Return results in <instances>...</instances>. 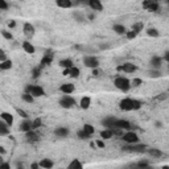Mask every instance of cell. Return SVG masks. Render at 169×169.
Returning <instances> with one entry per match:
<instances>
[{
    "label": "cell",
    "mask_w": 169,
    "mask_h": 169,
    "mask_svg": "<svg viewBox=\"0 0 169 169\" xmlns=\"http://www.w3.org/2000/svg\"><path fill=\"white\" fill-rule=\"evenodd\" d=\"M114 85L116 89H119L120 91H128L131 89V81L125 77H116L114 80Z\"/></svg>",
    "instance_id": "1"
},
{
    "label": "cell",
    "mask_w": 169,
    "mask_h": 169,
    "mask_svg": "<svg viewBox=\"0 0 169 169\" xmlns=\"http://www.w3.org/2000/svg\"><path fill=\"white\" fill-rule=\"evenodd\" d=\"M25 91L32 94L34 98H40V96L45 95V90L42 89L41 86H37V85H28L27 87H25Z\"/></svg>",
    "instance_id": "2"
},
{
    "label": "cell",
    "mask_w": 169,
    "mask_h": 169,
    "mask_svg": "<svg viewBox=\"0 0 169 169\" xmlns=\"http://www.w3.org/2000/svg\"><path fill=\"white\" fill-rule=\"evenodd\" d=\"M83 65L90 69H98L99 66V60L95 56H85L83 57Z\"/></svg>",
    "instance_id": "3"
},
{
    "label": "cell",
    "mask_w": 169,
    "mask_h": 169,
    "mask_svg": "<svg viewBox=\"0 0 169 169\" xmlns=\"http://www.w3.org/2000/svg\"><path fill=\"white\" fill-rule=\"evenodd\" d=\"M60 106L63 107V109H71V107L75 106V99L73 96H70L69 94L62 95L60 99Z\"/></svg>",
    "instance_id": "4"
},
{
    "label": "cell",
    "mask_w": 169,
    "mask_h": 169,
    "mask_svg": "<svg viewBox=\"0 0 169 169\" xmlns=\"http://www.w3.org/2000/svg\"><path fill=\"white\" fill-rule=\"evenodd\" d=\"M143 8L149 11V12H157L160 9L159 0H144L143 2Z\"/></svg>",
    "instance_id": "5"
},
{
    "label": "cell",
    "mask_w": 169,
    "mask_h": 169,
    "mask_svg": "<svg viewBox=\"0 0 169 169\" xmlns=\"http://www.w3.org/2000/svg\"><path fill=\"white\" fill-rule=\"evenodd\" d=\"M147 149H148V147L144 145V144H131V145H125L123 147V151L124 152H147Z\"/></svg>",
    "instance_id": "6"
},
{
    "label": "cell",
    "mask_w": 169,
    "mask_h": 169,
    "mask_svg": "<svg viewBox=\"0 0 169 169\" xmlns=\"http://www.w3.org/2000/svg\"><path fill=\"white\" fill-rule=\"evenodd\" d=\"M122 140L125 141L127 144H136V143H139V136L136 135L135 132L129 131V132H127V134H124L123 136H122Z\"/></svg>",
    "instance_id": "7"
},
{
    "label": "cell",
    "mask_w": 169,
    "mask_h": 169,
    "mask_svg": "<svg viewBox=\"0 0 169 169\" xmlns=\"http://www.w3.org/2000/svg\"><path fill=\"white\" fill-rule=\"evenodd\" d=\"M134 99H131V98H124V99H122L120 100V103H119V107H120V110H123V111H132L134 110Z\"/></svg>",
    "instance_id": "8"
},
{
    "label": "cell",
    "mask_w": 169,
    "mask_h": 169,
    "mask_svg": "<svg viewBox=\"0 0 169 169\" xmlns=\"http://www.w3.org/2000/svg\"><path fill=\"white\" fill-rule=\"evenodd\" d=\"M118 71H124V73H134V71L138 70V67H136V65L131 63V62H127V63H123L122 66H118L116 67Z\"/></svg>",
    "instance_id": "9"
},
{
    "label": "cell",
    "mask_w": 169,
    "mask_h": 169,
    "mask_svg": "<svg viewBox=\"0 0 169 169\" xmlns=\"http://www.w3.org/2000/svg\"><path fill=\"white\" fill-rule=\"evenodd\" d=\"M20 131L21 132H28L31 129H33V120H29V119H24L23 123H20Z\"/></svg>",
    "instance_id": "10"
},
{
    "label": "cell",
    "mask_w": 169,
    "mask_h": 169,
    "mask_svg": "<svg viewBox=\"0 0 169 169\" xmlns=\"http://www.w3.org/2000/svg\"><path fill=\"white\" fill-rule=\"evenodd\" d=\"M53 58H54V54H53L50 50H48V52L44 54V57H42L41 60V66H46V65H50L53 62Z\"/></svg>",
    "instance_id": "11"
},
{
    "label": "cell",
    "mask_w": 169,
    "mask_h": 169,
    "mask_svg": "<svg viewBox=\"0 0 169 169\" xmlns=\"http://www.w3.org/2000/svg\"><path fill=\"white\" fill-rule=\"evenodd\" d=\"M115 123H116V118L115 116H107L102 120V125L106 128H114Z\"/></svg>",
    "instance_id": "12"
},
{
    "label": "cell",
    "mask_w": 169,
    "mask_h": 169,
    "mask_svg": "<svg viewBox=\"0 0 169 169\" xmlns=\"http://www.w3.org/2000/svg\"><path fill=\"white\" fill-rule=\"evenodd\" d=\"M24 34L28 38H32L34 36V27L31 23H25L24 24Z\"/></svg>",
    "instance_id": "13"
},
{
    "label": "cell",
    "mask_w": 169,
    "mask_h": 169,
    "mask_svg": "<svg viewBox=\"0 0 169 169\" xmlns=\"http://www.w3.org/2000/svg\"><path fill=\"white\" fill-rule=\"evenodd\" d=\"M89 7L93 11H98V12L103 11V4L100 3V0H90V2H89Z\"/></svg>",
    "instance_id": "14"
},
{
    "label": "cell",
    "mask_w": 169,
    "mask_h": 169,
    "mask_svg": "<svg viewBox=\"0 0 169 169\" xmlns=\"http://www.w3.org/2000/svg\"><path fill=\"white\" fill-rule=\"evenodd\" d=\"M0 118H2V120H4L5 123L9 125V127H12V124H13V116H12V114L3 111V112L0 114Z\"/></svg>",
    "instance_id": "15"
},
{
    "label": "cell",
    "mask_w": 169,
    "mask_h": 169,
    "mask_svg": "<svg viewBox=\"0 0 169 169\" xmlns=\"http://www.w3.org/2000/svg\"><path fill=\"white\" fill-rule=\"evenodd\" d=\"M115 127L120 128V129H129L132 128L131 127V123L127 120H123V119H116V123H115Z\"/></svg>",
    "instance_id": "16"
},
{
    "label": "cell",
    "mask_w": 169,
    "mask_h": 169,
    "mask_svg": "<svg viewBox=\"0 0 169 169\" xmlns=\"http://www.w3.org/2000/svg\"><path fill=\"white\" fill-rule=\"evenodd\" d=\"M60 90L63 94H71V93H74L75 87H74V85H71V83H63L60 86Z\"/></svg>",
    "instance_id": "17"
},
{
    "label": "cell",
    "mask_w": 169,
    "mask_h": 169,
    "mask_svg": "<svg viewBox=\"0 0 169 169\" xmlns=\"http://www.w3.org/2000/svg\"><path fill=\"white\" fill-rule=\"evenodd\" d=\"M54 135L58 136V138H66L69 135V129L66 127H57L54 129Z\"/></svg>",
    "instance_id": "18"
},
{
    "label": "cell",
    "mask_w": 169,
    "mask_h": 169,
    "mask_svg": "<svg viewBox=\"0 0 169 169\" xmlns=\"http://www.w3.org/2000/svg\"><path fill=\"white\" fill-rule=\"evenodd\" d=\"M161 57H159V56H153L152 58H151V66L153 67V69H160V66H161Z\"/></svg>",
    "instance_id": "19"
},
{
    "label": "cell",
    "mask_w": 169,
    "mask_h": 169,
    "mask_svg": "<svg viewBox=\"0 0 169 169\" xmlns=\"http://www.w3.org/2000/svg\"><path fill=\"white\" fill-rule=\"evenodd\" d=\"M23 49L25 50V53H28V54H33V53L36 52L34 46L32 45V42H29V41H24L23 42Z\"/></svg>",
    "instance_id": "20"
},
{
    "label": "cell",
    "mask_w": 169,
    "mask_h": 169,
    "mask_svg": "<svg viewBox=\"0 0 169 169\" xmlns=\"http://www.w3.org/2000/svg\"><path fill=\"white\" fill-rule=\"evenodd\" d=\"M90 105H91V99H90V96H83L80 102L81 109H83V110L90 109Z\"/></svg>",
    "instance_id": "21"
},
{
    "label": "cell",
    "mask_w": 169,
    "mask_h": 169,
    "mask_svg": "<svg viewBox=\"0 0 169 169\" xmlns=\"http://www.w3.org/2000/svg\"><path fill=\"white\" fill-rule=\"evenodd\" d=\"M56 4L60 8H70L73 3H71V0H56Z\"/></svg>",
    "instance_id": "22"
},
{
    "label": "cell",
    "mask_w": 169,
    "mask_h": 169,
    "mask_svg": "<svg viewBox=\"0 0 169 169\" xmlns=\"http://www.w3.org/2000/svg\"><path fill=\"white\" fill-rule=\"evenodd\" d=\"M9 134V125L5 123L4 120L0 123V135L2 136H5V135H8Z\"/></svg>",
    "instance_id": "23"
},
{
    "label": "cell",
    "mask_w": 169,
    "mask_h": 169,
    "mask_svg": "<svg viewBox=\"0 0 169 169\" xmlns=\"http://www.w3.org/2000/svg\"><path fill=\"white\" fill-rule=\"evenodd\" d=\"M53 161L50 160V159H42L40 161V167L41 168H44V169H50V168H53Z\"/></svg>",
    "instance_id": "24"
},
{
    "label": "cell",
    "mask_w": 169,
    "mask_h": 169,
    "mask_svg": "<svg viewBox=\"0 0 169 169\" xmlns=\"http://www.w3.org/2000/svg\"><path fill=\"white\" fill-rule=\"evenodd\" d=\"M114 136V132L111 128H106L103 131H100V138L102 139H111Z\"/></svg>",
    "instance_id": "25"
},
{
    "label": "cell",
    "mask_w": 169,
    "mask_h": 169,
    "mask_svg": "<svg viewBox=\"0 0 169 169\" xmlns=\"http://www.w3.org/2000/svg\"><path fill=\"white\" fill-rule=\"evenodd\" d=\"M60 66L63 67V69H70V67H73V61L71 60H61L60 61Z\"/></svg>",
    "instance_id": "26"
},
{
    "label": "cell",
    "mask_w": 169,
    "mask_h": 169,
    "mask_svg": "<svg viewBox=\"0 0 169 169\" xmlns=\"http://www.w3.org/2000/svg\"><path fill=\"white\" fill-rule=\"evenodd\" d=\"M25 135H27V140H28V141H34V140H37V139H38L37 134H36L33 129H31V131L25 132Z\"/></svg>",
    "instance_id": "27"
},
{
    "label": "cell",
    "mask_w": 169,
    "mask_h": 169,
    "mask_svg": "<svg viewBox=\"0 0 169 169\" xmlns=\"http://www.w3.org/2000/svg\"><path fill=\"white\" fill-rule=\"evenodd\" d=\"M21 99H23L24 102H27V103H33L34 102V96L32 94H29V93H27V91L21 95Z\"/></svg>",
    "instance_id": "28"
},
{
    "label": "cell",
    "mask_w": 169,
    "mask_h": 169,
    "mask_svg": "<svg viewBox=\"0 0 169 169\" xmlns=\"http://www.w3.org/2000/svg\"><path fill=\"white\" fill-rule=\"evenodd\" d=\"M82 129H83V131L86 132V134H89L90 136H91V135L95 132V127H94V125H91V124H87V123H86V124H83V127H82Z\"/></svg>",
    "instance_id": "29"
},
{
    "label": "cell",
    "mask_w": 169,
    "mask_h": 169,
    "mask_svg": "<svg viewBox=\"0 0 169 169\" xmlns=\"http://www.w3.org/2000/svg\"><path fill=\"white\" fill-rule=\"evenodd\" d=\"M11 67H12V61L11 60H5L3 62H0V69L2 70H8Z\"/></svg>",
    "instance_id": "30"
},
{
    "label": "cell",
    "mask_w": 169,
    "mask_h": 169,
    "mask_svg": "<svg viewBox=\"0 0 169 169\" xmlns=\"http://www.w3.org/2000/svg\"><path fill=\"white\" fill-rule=\"evenodd\" d=\"M112 28H114V31L116 32L118 34H125L127 33V32H125V28L123 27V25H120V24H115Z\"/></svg>",
    "instance_id": "31"
},
{
    "label": "cell",
    "mask_w": 169,
    "mask_h": 169,
    "mask_svg": "<svg viewBox=\"0 0 169 169\" xmlns=\"http://www.w3.org/2000/svg\"><path fill=\"white\" fill-rule=\"evenodd\" d=\"M147 153L148 154H151V156H153V157H160L161 154V151H159V149H156V148H148L147 149Z\"/></svg>",
    "instance_id": "32"
},
{
    "label": "cell",
    "mask_w": 169,
    "mask_h": 169,
    "mask_svg": "<svg viewBox=\"0 0 169 169\" xmlns=\"http://www.w3.org/2000/svg\"><path fill=\"white\" fill-rule=\"evenodd\" d=\"M82 167H83V165H82V163H81V161L78 160V159H74V160L69 164V168H70V169H73V168H78V169H81Z\"/></svg>",
    "instance_id": "33"
},
{
    "label": "cell",
    "mask_w": 169,
    "mask_h": 169,
    "mask_svg": "<svg viewBox=\"0 0 169 169\" xmlns=\"http://www.w3.org/2000/svg\"><path fill=\"white\" fill-rule=\"evenodd\" d=\"M80 74H81V71H80V69L78 67H75V66H73V67H70V77H73V78H78L80 77Z\"/></svg>",
    "instance_id": "34"
},
{
    "label": "cell",
    "mask_w": 169,
    "mask_h": 169,
    "mask_svg": "<svg viewBox=\"0 0 169 169\" xmlns=\"http://www.w3.org/2000/svg\"><path fill=\"white\" fill-rule=\"evenodd\" d=\"M147 34L151 36V37H159L160 36L159 31L154 29V28H148V29H147Z\"/></svg>",
    "instance_id": "35"
},
{
    "label": "cell",
    "mask_w": 169,
    "mask_h": 169,
    "mask_svg": "<svg viewBox=\"0 0 169 169\" xmlns=\"http://www.w3.org/2000/svg\"><path fill=\"white\" fill-rule=\"evenodd\" d=\"M143 28H144V24H143L141 21H138V23H135V24H134L132 29H134L135 32H138V33H139V32H141V31H143Z\"/></svg>",
    "instance_id": "36"
},
{
    "label": "cell",
    "mask_w": 169,
    "mask_h": 169,
    "mask_svg": "<svg viewBox=\"0 0 169 169\" xmlns=\"http://www.w3.org/2000/svg\"><path fill=\"white\" fill-rule=\"evenodd\" d=\"M41 69H42L41 65H40V66H37V67H33V70H32V75H33V78H38V77H40Z\"/></svg>",
    "instance_id": "37"
},
{
    "label": "cell",
    "mask_w": 169,
    "mask_h": 169,
    "mask_svg": "<svg viewBox=\"0 0 169 169\" xmlns=\"http://www.w3.org/2000/svg\"><path fill=\"white\" fill-rule=\"evenodd\" d=\"M73 17L78 21V23H83V21H85V16L82 15L81 12H74L73 13Z\"/></svg>",
    "instance_id": "38"
},
{
    "label": "cell",
    "mask_w": 169,
    "mask_h": 169,
    "mask_svg": "<svg viewBox=\"0 0 169 169\" xmlns=\"http://www.w3.org/2000/svg\"><path fill=\"white\" fill-rule=\"evenodd\" d=\"M77 136H78V139H81V140H86V139H89V138H90V135H89V134H86L83 129L78 131V132H77Z\"/></svg>",
    "instance_id": "39"
},
{
    "label": "cell",
    "mask_w": 169,
    "mask_h": 169,
    "mask_svg": "<svg viewBox=\"0 0 169 169\" xmlns=\"http://www.w3.org/2000/svg\"><path fill=\"white\" fill-rule=\"evenodd\" d=\"M148 75L151 78H159V77H161V73H160L159 69H154V70H151L148 73Z\"/></svg>",
    "instance_id": "40"
},
{
    "label": "cell",
    "mask_w": 169,
    "mask_h": 169,
    "mask_svg": "<svg viewBox=\"0 0 169 169\" xmlns=\"http://www.w3.org/2000/svg\"><path fill=\"white\" fill-rule=\"evenodd\" d=\"M2 36L5 38V40H13L12 33H11V32H8V31H5V29H3V31H2Z\"/></svg>",
    "instance_id": "41"
},
{
    "label": "cell",
    "mask_w": 169,
    "mask_h": 169,
    "mask_svg": "<svg viewBox=\"0 0 169 169\" xmlns=\"http://www.w3.org/2000/svg\"><path fill=\"white\" fill-rule=\"evenodd\" d=\"M125 36H127V38H128V40H134V38L136 37V36H138V32H135L134 29H132V31L127 32V33H125Z\"/></svg>",
    "instance_id": "42"
},
{
    "label": "cell",
    "mask_w": 169,
    "mask_h": 169,
    "mask_svg": "<svg viewBox=\"0 0 169 169\" xmlns=\"http://www.w3.org/2000/svg\"><path fill=\"white\" fill-rule=\"evenodd\" d=\"M167 98H169V93L167 91V93H161L160 95H157L156 96V100H164V99H167Z\"/></svg>",
    "instance_id": "43"
},
{
    "label": "cell",
    "mask_w": 169,
    "mask_h": 169,
    "mask_svg": "<svg viewBox=\"0 0 169 169\" xmlns=\"http://www.w3.org/2000/svg\"><path fill=\"white\" fill-rule=\"evenodd\" d=\"M41 124H42V122H41L40 118L34 119V120H33V129H37L38 127H41Z\"/></svg>",
    "instance_id": "44"
},
{
    "label": "cell",
    "mask_w": 169,
    "mask_h": 169,
    "mask_svg": "<svg viewBox=\"0 0 169 169\" xmlns=\"http://www.w3.org/2000/svg\"><path fill=\"white\" fill-rule=\"evenodd\" d=\"M131 83H132V86H135V87H138V86H141L143 81L140 80V78H135V80H132V81H131Z\"/></svg>",
    "instance_id": "45"
},
{
    "label": "cell",
    "mask_w": 169,
    "mask_h": 169,
    "mask_svg": "<svg viewBox=\"0 0 169 169\" xmlns=\"http://www.w3.org/2000/svg\"><path fill=\"white\" fill-rule=\"evenodd\" d=\"M134 110H140L141 109V106H143V103L140 102V100H136V99H134Z\"/></svg>",
    "instance_id": "46"
},
{
    "label": "cell",
    "mask_w": 169,
    "mask_h": 169,
    "mask_svg": "<svg viewBox=\"0 0 169 169\" xmlns=\"http://www.w3.org/2000/svg\"><path fill=\"white\" fill-rule=\"evenodd\" d=\"M0 9H2V11H7V9H8V4H7L5 0H0Z\"/></svg>",
    "instance_id": "47"
},
{
    "label": "cell",
    "mask_w": 169,
    "mask_h": 169,
    "mask_svg": "<svg viewBox=\"0 0 169 169\" xmlns=\"http://www.w3.org/2000/svg\"><path fill=\"white\" fill-rule=\"evenodd\" d=\"M16 111H17V114L20 115L21 118H24V119H28V114L25 112V111H23V110H20V109H16Z\"/></svg>",
    "instance_id": "48"
},
{
    "label": "cell",
    "mask_w": 169,
    "mask_h": 169,
    "mask_svg": "<svg viewBox=\"0 0 169 169\" xmlns=\"http://www.w3.org/2000/svg\"><path fill=\"white\" fill-rule=\"evenodd\" d=\"M149 163H147V161H140V163L135 164V167H148Z\"/></svg>",
    "instance_id": "49"
},
{
    "label": "cell",
    "mask_w": 169,
    "mask_h": 169,
    "mask_svg": "<svg viewBox=\"0 0 169 169\" xmlns=\"http://www.w3.org/2000/svg\"><path fill=\"white\" fill-rule=\"evenodd\" d=\"M95 144L98 145L99 148H105V143H103L102 140H96V141H95Z\"/></svg>",
    "instance_id": "50"
},
{
    "label": "cell",
    "mask_w": 169,
    "mask_h": 169,
    "mask_svg": "<svg viewBox=\"0 0 169 169\" xmlns=\"http://www.w3.org/2000/svg\"><path fill=\"white\" fill-rule=\"evenodd\" d=\"M5 60H7V58H5V53L2 50V52H0V61L3 62V61H5Z\"/></svg>",
    "instance_id": "51"
},
{
    "label": "cell",
    "mask_w": 169,
    "mask_h": 169,
    "mask_svg": "<svg viewBox=\"0 0 169 169\" xmlns=\"http://www.w3.org/2000/svg\"><path fill=\"white\" fill-rule=\"evenodd\" d=\"M8 27H9V28H15V27H16V21H13V20L9 21V23H8Z\"/></svg>",
    "instance_id": "52"
},
{
    "label": "cell",
    "mask_w": 169,
    "mask_h": 169,
    "mask_svg": "<svg viewBox=\"0 0 169 169\" xmlns=\"http://www.w3.org/2000/svg\"><path fill=\"white\" fill-rule=\"evenodd\" d=\"M164 60L169 63V50H168V52H165V54H164Z\"/></svg>",
    "instance_id": "53"
},
{
    "label": "cell",
    "mask_w": 169,
    "mask_h": 169,
    "mask_svg": "<svg viewBox=\"0 0 169 169\" xmlns=\"http://www.w3.org/2000/svg\"><path fill=\"white\" fill-rule=\"evenodd\" d=\"M31 168L32 169H37V168H40V164H37V163H33L31 165Z\"/></svg>",
    "instance_id": "54"
},
{
    "label": "cell",
    "mask_w": 169,
    "mask_h": 169,
    "mask_svg": "<svg viewBox=\"0 0 169 169\" xmlns=\"http://www.w3.org/2000/svg\"><path fill=\"white\" fill-rule=\"evenodd\" d=\"M63 75H69L70 74V69H63Z\"/></svg>",
    "instance_id": "55"
},
{
    "label": "cell",
    "mask_w": 169,
    "mask_h": 169,
    "mask_svg": "<svg viewBox=\"0 0 169 169\" xmlns=\"http://www.w3.org/2000/svg\"><path fill=\"white\" fill-rule=\"evenodd\" d=\"M0 167H3V168H11L9 164H7V163H2V164H0Z\"/></svg>",
    "instance_id": "56"
},
{
    "label": "cell",
    "mask_w": 169,
    "mask_h": 169,
    "mask_svg": "<svg viewBox=\"0 0 169 169\" xmlns=\"http://www.w3.org/2000/svg\"><path fill=\"white\" fill-rule=\"evenodd\" d=\"M98 74H99L98 69H93V75H98Z\"/></svg>",
    "instance_id": "57"
},
{
    "label": "cell",
    "mask_w": 169,
    "mask_h": 169,
    "mask_svg": "<svg viewBox=\"0 0 169 169\" xmlns=\"http://www.w3.org/2000/svg\"><path fill=\"white\" fill-rule=\"evenodd\" d=\"M0 153H2V154H4V153H5V149L3 148V147H0Z\"/></svg>",
    "instance_id": "58"
},
{
    "label": "cell",
    "mask_w": 169,
    "mask_h": 169,
    "mask_svg": "<svg viewBox=\"0 0 169 169\" xmlns=\"http://www.w3.org/2000/svg\"><path fill=\"white\" fill-rule=\"evenodd\" d=\"M168 5H169V0H168Z\"/></svg>",
    "instance_id": "59"
},
{
    "label": "cell",
    "mask_w": 169,
    "mask_h": 169,
    "mask_svg": "<svg viewBox=\"0 0 169 169\" xmlns=\"http://www.w3.org/2000/svg\"><path fill=\"white\" fill-rule=\"evenodd\" d=\"M168 70H169V65H168Z\"/></svg>",
    "instance_id": "60"
},
{
    "label": "cell",
    "mask_w": 169,
    "mask_h": 169,
    "mask_svg": "<svg viewBox=\"0 0 169 169\" xmlns=\"http://www.w3.org/2000/svg\"><path fill=\"white\" fill-rule=\"evenodd\" d=\"M168 93H169V90H168Z\"/></svg>",
    "instance_id": "61"
}]
</instances>
